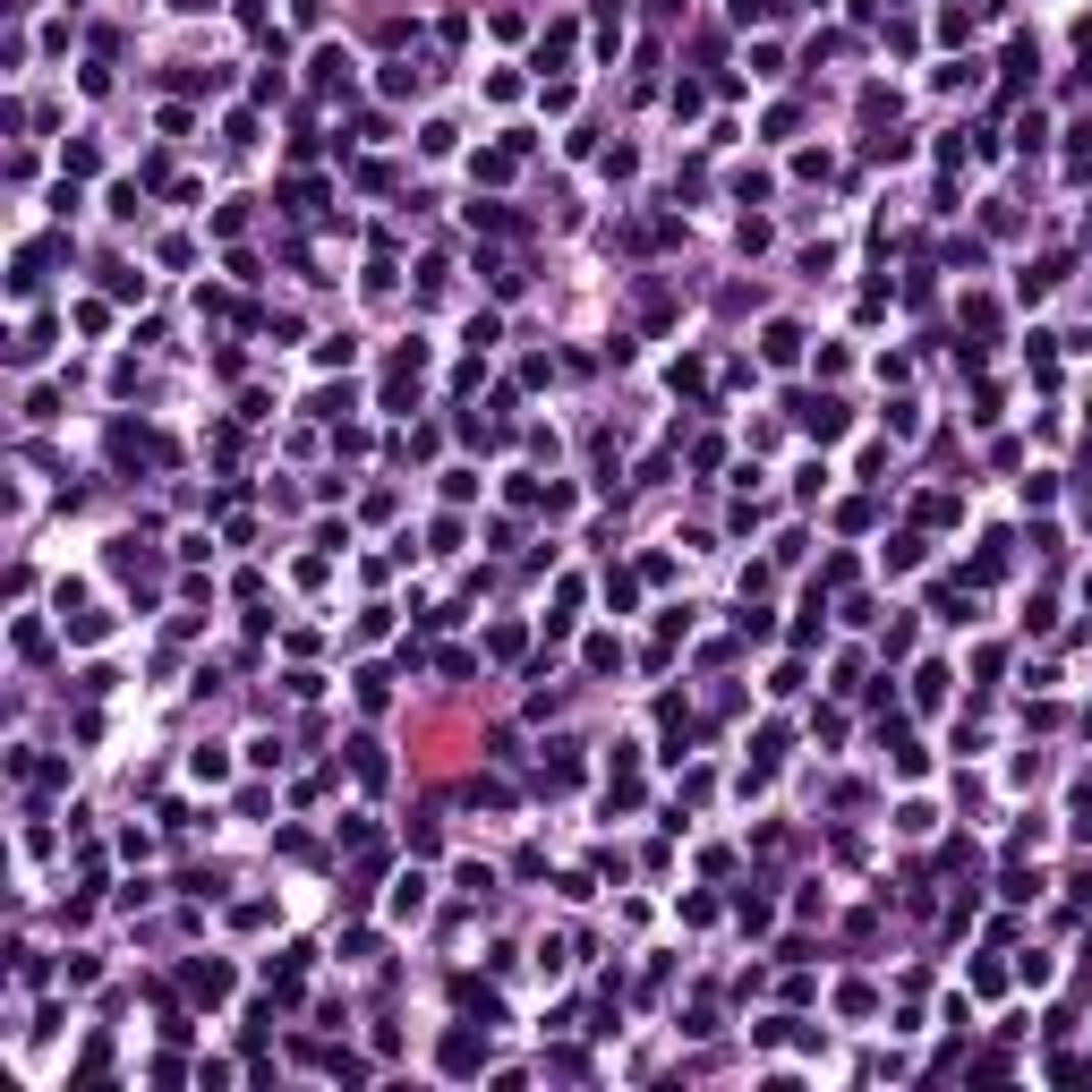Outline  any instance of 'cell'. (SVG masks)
I'll return each mask as SVG.
<instances>
[{
    "instance_id": "obj_1",
    "label": "cell",
    "mask_w": 1092,
    "mask_h": 1092,
    "mask_svg": "<svg viewBox=\"0 0 1092 1092\" xmlns=\"http://www.w3.org/2000/svg\"><path fill=\"white\" fill-rule=\"evenodd\" d=\"M478 1058H487V1050H478V1041H470V1033H453V1041H444V1066H453V1076H470V1066H478Z\"/></svg>"
}]
</instances>
